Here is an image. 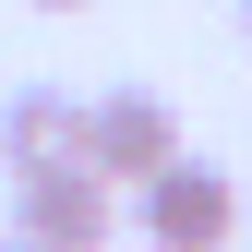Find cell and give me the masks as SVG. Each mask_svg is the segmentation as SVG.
Here are the masks:
<instances>
[{"label": "cell", "mask_w": 252, "mask_h": 252, "mask_svg": "<svg viewBox=\"0 0 252 252\" xmlns=\"http://www.w3.org/2000/svg\"><path fill=\"white\" fill-rule=\"evenodd\" d=\"M72 156L108 180V192H120V180H156V168L180 156V108L156 96V84H108V96H84V132H72Z\"/></svg>", "instance_id": "7a4b0ae2"}, {"label": "cell", "mask_w": 252, "mask_h": 252, "mask_svg": "<svg viewBox=\"0 0 252 252\" xmlns=\"http://www.w3.org/2000/svg\"><path fill=\"white\" fill-rule=\"evenodd\" d=\"M132 204H144L156 252H228L240 240V180L216 168V156H168L156 180H132Z\"/></svg>", "instance_id": "6da1fadb"}, {"label": "cell", "mask_w": 252, "mask_h": 252, "mask_svg": "<svg viewBox=\"0 0 252 252\" xmlns=\"http://www.w3.org/2000/svg\"><path fill=\"white\" fill-rule=\"evenodd\" d=\"M36 12H84V0H36Z\"/></svg>", "instance_id": "5b68a950"}, {"label": "cell", "mask_w": 252, "mask_h": 252, "mask_svg": "<svg viewBox=\"0 0 252 252\" xmlns=\"http://www.w3.org/2000/svg\"><path fill=\"white\" fill-rule=\"evenodd\" d=\"M0 252H36V240H0Z\"/></svg>", "instance_id": "52a82bcc"}, {"label": "cell", "mask_w": 252, "mask_h": 252, "mask_svg": "<svg viewBox=\"0 0 252 252\" xmlns=\"http://www.w3.org/2000/svg\"><path fill=\"white\" fill-rule=\"evenodd\" d=\"M72 132H84L72 84H12V108H0V168H48V156H72Z\"/></svg>", "instance_id": "277c9868"}, {"label": "cell", "mask_w": 252, "mask_h": 252, "mask_svg": "<svg viewBox=\"0 0 252 252\" xmlns=\"http://www.w3.org/2000/svg\"><path fill=\"white\" fill-rule=\"evenodd\" d=\"M240 36H252V0H240Z\"/></svg>", "instance_id": "8992f818"}, {"label": "cell", "mask_w": 252, "mask_h": 252, "mask_svg": "<svg viewBox=\"0 0 252 252\" xmlns=\"http://www.w3.org/2000/svg\"><path fill=\"white\" fill-rule=\"evenodd\" d=\"M12 240H36V252H108V180L84 156L12 168Z\"/></svg>", "instance_id": "3957f363"}]
</instances>
